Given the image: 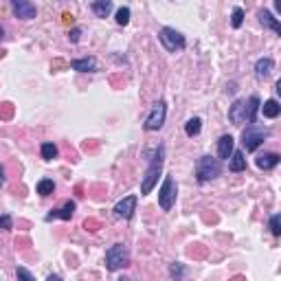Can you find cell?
Instances as JSON below:
<instances>
[{"mask_svg": "<svg viewBox=\"0 0 281 281\" xmlns=\"http://www.w3.org/2000/svg\"><path fill=\"white\" fill-rule=\"evenodd\" d=\"M163 163H165V148H163V145H158V148L154 150V156L150 158L148 169H145L143 182H140V196L152 194V189L156 187L158 176H161V171H163Z\"/></svg>", "mask_w": 281, "mask_h": 281, "instance_id": "1", "label": "cell"}, {"mask_svg": "<svg viewBox=\"0 0 281 281\" xmlns=\"http://www.w3.org/2000/svg\"><path fill=\"white\" fill-rule=\"evenodd\" d=\"M222 174V165L218 158L213 156H200L196 163V178L198 182H209V180H215Z\"/></svg>", "mask_w": 281, "mask_h": 281, "instance_id": "2", "label": "cell"}, {"mask_svg": "<svg viewBox=\"0 0 281 281\" xmlns=\"http://www.w3.org/2000/svg\"><path fill=\"white\" fill-rule=\"evenodd\" d=\"M130 264V253H127V246L125 244H112L110 248L106 251V268L110 272H117L121 268H125Z\"/></svg>", "mask_w": 281, "mask_h": 281, "instance_id": "3", "label": "cell"}, {"mask_svg": "<svg viewBox=\"0 0 281 281\" xmlns=\"http://www.w3.org/2000/svg\"><path fill=\"white\" fill-rule=\"evenodd\" d=\"M158 40H161L163 49L169 51V53H178V51H182L187 46V40H184V35L180 31L171 29V27H163L158 31Z\"/></svg>", "mask_w": 281, "mask_h": 281, "instance_id": "4", "label": "cell"}, {"mask_svg": "<svg viewBox=\"0 0 281 281\" xmlns=\"http://www.w3.org/2000/svg\"><path fill=\"white\" fill-rule=\"evenodd\" d=\"M176 196H178V184L174 180V176H167L165 182L158 189V204L163 211H171V207L176 204Z\"/></svg>", "mask_w": 281, "mask_h": 281, "instance_id": "5", "label": "cell"}, {"mask_svg": "<svg viewBox=\"0 0 281 281\" xmlns=\"http://www.w3.org/2000/svg\"><path fill=\"white\" fill-rule=\"evenodd\" d=\"M268 136V130L266 127H259V125H248L244 132H242V145H244L246 152H255L264 143V138Z\"/></svg>", "mask_w": 281, "mask_h": 281, "instance_id": "6", "label": "cell"}, {"mask_svg": "<svg viewBox=\"0 0 281 281\" xmlns=\"http://www.w3.org/2000/svg\"><path fill=\"white\" fill-rule=\"evenodd\" d=\"M165 119H167V104H165V101H156V104L152 106V110L148 114V119H145L143 127L148 132H156V130L163 127Z\"/></svg>", "mask_w": 281, "mask_h": 281, "instance_id": "7", "label": "cell"}, {"mask_svg": "<svg viewBox=\"0 0 281 281\" xmlns=\"http://www.w3.org/2000/svg\"><path fill=\"white\" fill-rule=\"evenodd\" d=\"M136 202H138L136 196H127V198H123V200H119L112 209L114 215L121 218V220H130L134 215V211H136Z\"/></svg>", "mask_w": 281, "mask_h": 281, "instance_id": "8", "label": "cell"}, {"mask_svg": "<svg viewBox=\"0 0 281 281\" xmlns=\"http://www.w3.org/2000/svg\"><path fill=\"white\" fill-rule=\"evenodd\" d=\"M11 9H14V14L20 18V20H31V18L37 16L35 5L27 3V0H14V3H11Z\"/></svg>", "mask_w": 281, "mask_h": 281, "instance_id": "9", "label": "cell"}, {"mask_svg": "<svg viewBox=\"0 0 281 281\" xmlns=\"http://www.w3.org/2000/svg\"><path fill=\"white\" fill-rule=\"evenodd\" d=\"M259 108H261V101L257 95H253V97H248V101H244V123L253 125L255 121H257Z\"/></svg>", "mask_w": 281, "mask_h": 281, "instance_id": "10", "label": "cell"}, {"mask_svg": "<svg viewBox=\"0 0 281 281\" xmlns=\"http://www.w3.org/2000/svg\"><path fill=\"white\" fill-rule=\"evenodd\" d=\"M75 209H77V204H75L73 200L64 202L62 209H55V211H51V213L46 215V222H51V220H70V218H73V213H75Z\"/></svg>", "mask_w": 281, "mask_h": 281, "instance_id": "11", "label": "cell"}, {"mask_svg": "<svg viewBox=\"0 0 281 281\" xmlns=\"http://www.w3.org/2000/svg\"><path fill=\"white\" fill-rule=\"evenodd\" d=\"M233 145H235V140H233L231 134H224V136H220V140H218V156L222 158V161H228V158H231V154L235 152Z\"/></svg>", "mask_w": 281, "mask_h": 281, "instance_id": "12", "label": "cell"}, {"mask_svg": "<svg viewBox=\"0 0 281 281\" xmlns=\"http://www.w3.org/2000/svg\"><path fill=\"white\" fill-rule=\"evenodd\" d=\"M70 68L77 70V73H95L97 70V60L95 57H81V60H73Z\"/></svg>", "mask_w": 281, "mask_h": 281, "instance_id": "13", "label": "cell"}, {"mask_svg": "<svg viewBox=\"0 0 281 281\" xmlns=\"http://www.w3.org/2000/svg\"><path fill=\"white\" fill-rule=\"evenodd\" d=\"M274 68V60L272 57H261V60H257V64H255V77L257 79H266L268 75L272 73Z\"/></svg>", "mask_w": 281, "mask_h": 281, "instance_id": "14", "label": "cell"}, {"mask_svg": "<svg viewBox=\"0 0 281 281\" xmlns=\"http://www.w3.org/2000/svg\"><path fill=\"white\" fill-rule=\"evenodd\" d=\"M259 22H261V27H266V29H270V31H274V33H281V22L274 18L270 11H266V9H261L259 11Z\"/></svg>", "mask_w": 281, "mask_h": 281, "instance_id": "15", "label": "cell"}, {"mask_svg": "<svg viewBox=\"0 0 281 281\" xmlns=\"http://www.w3.org/2000/svg\"><path fill=\"white\" fill-rule=\"evenodd\" d=\"M279 154H274V152H268V154H261V156H257V167L259 169H264V171H268V169H274L279 165Z\"/></svg>", "mask_w": 281, "mask_h": 281, "instance_id": "16", "label": "cell"}, {"mask_svg": "<svg viewBox=\"0 0 281 281\" xmlns=\"http://www.w3.org/2000/svg\"><path fill=\"white\" fill-rule=\"evenodd\" d=\"M228 121L235 125L244 123V99H238L231 108H228Z\"/></svg>", "mask_w": 281, "mask_h": 281, "instance_id": "17", "label": "cell"}, {"mask_svg": "<svg viewBox=\"0 0 281 281\" xmlns=\"http://www.w3.org/2000/svg\"><path fill=\"white\" fill-rule=\"evenodd\" d=\"M261 112H264V117L266 119H277L279 114H281V106H279V101L277 99H268L264 106L259 108Z\"/></svg>", "mask_w": 281, "mask_h": 281, "instance_id": "18", "label": "cell"}, {"mask_svg": "<svg viewBox=\"0 0 281 281\" xmlns=\"http://www.w3.org/2000/svg\"><path fill=\"white\" fill-rule=\"evenodd\" d=\"M90 9H92V14L97 18H106L112 11V3H110V0H95V3L90 5Z\"/></svg>", "mask_w": 281, "mask_h": 281, "instance_id": "19", "label": "cell"}, {"mask_svg": "<svg viewBox=\"0 0 281 281\" xmlns=\"http://www.w3.org/2000/svg\"><path fill=\"white\" fill-rule=\"evenodd\" d=\"M228 169H231V171H244L246 169L244 152H233L231 158H228Z\"/></svg>", "mask_w": 281, "mask_h": 281, "instance_id": "20", "label": "cell"}, {"mask_svg": "<svg viewBox=\"0 0 281 281\" xmlns=\"http://www.w3.org/2000/svg\"><path fill=\"white\" fill-rule=\"evenodd\" d=\"M200 130H202V121L198 119V117H194V119H189L187 123H184V134H187V136H198V134H200Z\"/></svg>", "mask_w": 281, "mask_h": 281, "instance_id": "21", "label": "cell"}, {"mask_svg": "<svg viewBox=\"0 0 281 281\" xmlns=\"http://www.w3.org/2000/svg\"><path fill=\"white\" fill-rule=\"evenodd\" d=\"M35 191H37V194H40L42 198H46V196H51V194L55 191V182H53V180H49V178H42V180L37 182Z\"/></svg>", "mask_w": 281, "mask_h": 281, "instance_id": "22", "label": "cell"}, {"mask_svg": "<svg viewBox=\"0 0 281 281\" xmlns=\"http://www.w3.org/2000/svg\"><path fill=\"white\" fill-rule=\"evenodd\" d=\"M40 154H42L44 161H53V158H57V145L55 143H42Z\"/></svg>", "mask_w": 281, "mask_h": 281, "instance_id": "23", "label": "cell"}, {"mask_svg": "<svg viewBox=\"0 0 281 281\" xmlns=\"http://www.w3.org/2000/svg\"><path fill=\"white\" fill-rule=\"evenodd\" d=\"M242 22H244V9H242V7H235L233 14H231V27H233V29H240Z\"/></svg>", "mask_w": 281, "mask_h": 281, "instance_id": "24", "label": "cell"}, {"mask_svg": "<svg viewBox=\"0 0 281 281\" xmlns=\"http://www.w3.org/2000/svg\"><path fill=\"white\" fill-rule=\"evenodd\" d=\"M117 24H121V27H125L127 22H130V7H121V9H117Z\"/></svg>", "mask_w": 281, "mask_h": 281, "instance_id": "25", "label": "cell"}, {"mask_svg": "<svg viewBox=\"0 0 281 281\" xmlns=\"http://www.w3.org/2000/svg\"><path fill=\"white\" fill-rule=\"evenodd\" d=\"M184 272H187V270H184V266L178 264V261L169 266V274H171V279H176V281H180V279L184 277Z\"/></svg>", "mask_w": 281, "mask_h": 281, "instance_id": "26", "label": "cell"}, {"mask_svg": "<svg viewBox=\"0 0 281 281\" xmlns=\"http://www.w3.org/2000/svg\"><path fill=\"white\" fill-rule=\"evenodd\" d=\"M270 231H272L274 238H279V235H281V215L279 213L270 215Z\"/></svg>", "mask_w": 281, "mask_h": 281, "instance_id": "27", "label": "cell"}, {"mask_svg": "<svg viewBox=\"0 0 281 281\" xmlns=\"http://www.w3.org/2000/svg\"><path fill=\"white\" fill-rule=\"evenodd\" d=\"M16 277H18V281H35V277L24 266H18L16 268Z\"/></svg>", "mask_w": 281, "mask_h": 281, "instance_id": "28", "label": "cell"}, {"mask_svg": "<svg viewBox=\"0 0 281 281\" xmlns=\"http://www.w3.org/2000/svg\"><path fill=\"white\" fill-rule=\"evenodd\" d=\"M0 228H3V231H11V228H14L11 215H3V218H0Z\"/></svg>", "mask_w": 281, "mask_h": 281, "instance_id": "29", "label": "cell"}, {"mask_svg": "<svg viewBox=\"0 0 281 281\" xmlns=\"http://www.w3.org/2000/svg\"><path fill=\"white\" fill-rule=\"evenodd\" d=\"M68 37H70V42H79V37H81V29L79 27H75L73 31H70V33H68Z\"/></svg>", "mask_w": 281, "mask_h": 281, "instance_id": "30", "label": "cell"}, {"mask_svg": "<svg viewBox=\"0 0 281 281\" xmlns=\"http://www.w3.org/2000/svg\"><path fill=\"white\" fill-rule=\"evenodd\" d=\"M46 281H62V277H60V274H49Z\"/></svg>", "mask_w": 281, "mask_h": 281, "instance_id": "31", "label": "cell"}, {"mask_svg": "<svg viewBox=\"0 0 281 281\" xmlns=\"http://www.w3.org/2000/svg\"><path fill=\"white\" fill-rule=\"evenodd\" d=\"M0 184H5V169H3V165H0Z\"/></svg>", "mask_w": 281, "mask_h": 281, "instance_id": "32", "label": "cell"}, {"mask_svg": "<svg viewBox=\"0 0 281 281\" xmlns=\"http://www.w3.org/2000/svg\"><path fill=\"white\" fill-rule=\"evenodd\" d=\"M3 35H5V31H3V27H0V40H3Z\"/></svg>", "mask_w": 281, "mask_h": 281, "instance_id": "33", "label": "cell"}, {"mask_svg": "<svg viewBox=\"0 0 281 281\" xmlns=\"http://www.w3.org/2000/svg\"><path fill=\"white\" fill-rule=\"evenodd\" d=\"M119 281H130V279H127V277H121V279H119Z\"/></svg>", "mask_w": 281, "mask_h": 281, "instance_id": "34", "label": "cell"}]
</instances>
